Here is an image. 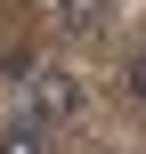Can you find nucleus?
<instances>
[{
    "mask_svg": "<svg viewBox=\"0 0 146 154\" xmlns=\"http://www.w3.org/2000/svg\"><path fill=\"white\" fill-rule=\"evenodd\" d=\"M24 81H33V97H24V106H33L41 122H57V130H65V122H81V81H73L65 65H33Z\"/></svg>",
    "mask_w": 146,
    "mask_h": 154,
    "instance_id": "obj_1",
    "label": "nucleus"
},
{
    "mask_svg": "<svg viewBox=\"0 0 146 154\" xmlns=\"http://www.w3.org/2000/svg\"><path fill=\"white\" fill-rule=\"evenodd\" d=\"M0 146H8V154H41V146H57V122H41V114L24 106V114L0 122Z\"/></svg>",
    "mask_w": 146,
    "mask_h": 154,
    "instance_id": "obj_2",
    "label": "nucleus"
},
{
    "mask_svg": "<svg viewBox=\"0 0 146 154\" xmlns=\"http://www.w3.org/2000/svg\"><path fill=\"white\" fill-rule=\"evenodd\" d=\"M98 16H106V0H57V24L65 32H89Z\"/></svg>",
    "mask_w": 146,
    "mask_h": 154,
    "instance_id": "obj_3",
    "label": "nucleus"
},
{
    "mask_svg": "<svg viewBox=\"0 0 146 154\" xmlns=\"http://www.w3.org/2000/svg\"><path fill=\"white\" fill-rule=\"evenodd\" d=\"M122 89H130V106L146 114V49H138V57H122Z\"/></svg>",
    "mask_w": 146,
    "mask_h": 154,
    "instance_id": "obj_4",
    "label": "nucleus"
}]
</instances>
